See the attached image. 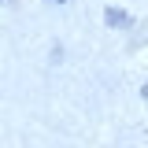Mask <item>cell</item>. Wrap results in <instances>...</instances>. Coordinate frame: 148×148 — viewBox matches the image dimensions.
Masks as SVG:
<instances>
[{
  "instance_id": "1",
  "label": "cell",
  "mask_w": 148,
  "mask_h": 148,
  "mask_svg": "<svg viewBox=\"0 0 148 148\" xmlns=\"http://www.w3.org/2000/svg\"><path fill=\"white\" fill-rule=\"evenodd\" d=\"M104 18H108L111 26H126V22H130V18L122 15V11H115V8H108V15H104Z\"/></svg>"
}]
</instances>
